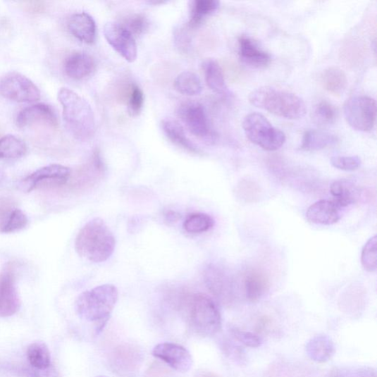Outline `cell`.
<instances>
[{
	"label": "cell",
	"mask_w": 377,
	"mask_h": 377,
	"mask_svg": "<svg viewBox=\"0 0 377 377\" xmlns=\"http://www.w3.org/2000/svg\"><path fill=\"white\" fill-rule=\"evenodd\" d=\"M75 247L80 257L94 264H101L116 250V240L102 219L94 218L80 229Z\"/></svg>",
	"instance_id": "1"
},
{
	"label": "cell",
	"mask_w": 377,
	"mask_h": 377,
	"mask_svg": "<svg viewBox=\"0 0 377 377\" xmlns=\"http://www.w3.org/2000/svg\"><path fill=\"white\" fill-rule=\"evenodd\" d=\"M58 97L66 126L70 134L80 141L90 140L95 132L94 114L90 104L68 88H61Z\"/></svg>",
	"instance_id": "2"
},
{
	"label": "cell",
	"mask_w": 377,
	"mask_h": 377,
	"mask_svg": "<svg viewBox=\"0 0 377 377\" xmlns=\"http://www.w3.org/2000/svg\"><path fill=\"white\" fill-rule=\"evenodd\" d=\"M249 102L257 108L289 120L304 117L307 107L300 97L272 87H261L250 93Z\"/></svg>",
	"instance_id": "3"
},
{
	"label": "cell",
	"mask_w": 377,
	"mask_h": 377,
	"mask_svg": "<svg viewBox=\"0 0 377 377\" xmlns=\"http://www.w3.org/2000/svg\"><path fill=\"white\" fill-rule=\"evenodd\" d=\"M119 297L118 288L112 285L97 286L81 293L75 302L78 316L87 321L95 322L98 330L103 329Z\"/></svg>",
	"instance_id": "4"
},
{
	"label": "cell",
	"mask_w": 377,
	"mask_h": 377,
	"mask_svg": "<svg viewBox=\"0 0 377 377\" xmlns=\"http://www.w3.org/2000/svg\"><path fill=\"white\" fill-rule=\"evenodd\" d=\"M180 305L186 310L190 324L197 333L212 336L221 330L222 322L219 309L206 295H184Z\"/></svg>",
	"instance_id": "5"
},
{
	"label": "cell",
	"mask_w": 377,
	"mask_h": 377,
	"mask_svg": "<svg viewBox=\"0 0 377 377\" xmlns=\"http://www.w3.org/2000/svg\"><path fill=\"white\" fill-rule=\"evenodd\" d=\"M242 128L252 143L268 152L280 149L286 141L285 133L259 113L248 114L243 120Z\"/></svg>",
	"instance_id": "6"
},
{
	"label": "cell",
	"mask_w": 377,
	"mask_h": 377,
	"mask_svg": "<svg viewBox=\"0 0 377 377\" xmlns=\"http://www.w3.org/2000/svg\"><path fill=\"white\" fill-rule=\"evenodd\" d=\"M0 94L18 103L36 102L41 98V92L34 82L16 72L8 73L0 79Z\"/></svg>",
	"instance_id": "7"
},
{
	"label": "cell",
	"mask_w": 377,
	"mask_h": 377,
	"mask_svg": "<svg viewBox=\"0 0 377 377\" xmlns=\"http://www.w3.org/2000/svg\"><path fill=\"white\" fill-rule=\"evenodd\" d=\"M344 117L348 124L359 131L373 129L376 117V104L368 96H355L347 100L343 107Z\"/></svg>",
	"instance_id": "8"
},
{
	"label": "cell",
	"mask_w": 377,
	"mask_h": 377,
	"mask_svg": "<svg viewBox=\"0 0 377 377\" xmlns=\"http://www.w3.org/2000/svg\"><path fill=\"white\" fill-rule=\"evenodd\" d=\"M71 176V170L61 165H50L43 167L31 173L19 184L20 189L24 192L43 187H59L67 184Z\"/></svg>",
	"instance_id": "9"
},
{
	"label": "cell",
	"mask_w": 377,
	"mask_h": 377,
	"mask_svg": "<svg viewBox=\"0 0 377 377\" xmlns=\"http://www.w3.org/2000/svg\"><path fill=\"white\" fill-rule=\"evenodd\" d=\"M104 34L109 45L125 61L133 63L137 60L138 51L135 38L122 24L106 23Z\"/></svg>",
	"instance_id": "10"
},
{
	"label": "cell",
	"mask_w": 377,
	"mask_h": 377,
	"mask_svg": "<svg viewBox=\"0 0 377 377\" xmlns=\"http://www.w3.org/2000/svg\"><path fill=\"white\" fill-rule=\"evenodd\" d=\"M178 116L194 136L209 140L212 132L204 106L198 103H186L179 107Z\"/></svg>",
	"instance_id": "11"
},
{
	"label": "cell",
	"mask_w": 377,
	"mask_h": 377,
	"mask_svg": "<svg viewBox=\"0 0 377 377\" xmlns=\"http://www.w3.org/2000/svg\"><path fill=\"white\" fill-rule=\"evenodd\" d=\"M111 366L120 376L136 373L143 361L142 350L133 344L124 343L114 350L111 356Z\"/></svg>",
	"instance_id": "12"
},
{
	"label": "cell",
	"mask_w": 377,
	"mask_h": 377,
	"mask_svg": "<svg viewBox=\"0 0 377 377\" xmlns=\"http://www.w3.org/2000/svg\"><path fill=\"white\" fill-rule=\"evenodd\" d=\"M11 268L8 266L0 273V317L2 318L13 316L21 306L15 274Z\"/></svg>",
	"instance_id": "13"
},
{
	"label": "cell",
	"mask_w": 377,
	"mask_h": 377,
	"mask_svg": "<svg viewBox=\"0 0 377 377\" xmlns=\"http://www.w3.org/2000/svg\"><path fill=\"white\" fill-rule=\"evenodd\" d=\"M153 354L179 372L188 371L192 365L190 352L183 347L172 342L159 344Z\"/></svg>",
	"instance_id": "14"
},
{
	"label": "cell",
	"mask_w": 377,
	"mask_h": 377,
	"mask_svg": "<svg viewBox=\"0 0 377 377\" xmlns=\"http://www.w3.org/2000/svg\"><path fill=\"white\" fill-rule=\"evenodd\" d=\"M40 123L58 127V118L51 106L43 104L28 106L19 113L16 120V125L20 128Z\"/></svg>",
	"instance_id": "15"
},
{
	"label": "cell",
	"mask_w": 377,
	"mask_h": 377,
	"mask_svg": "<svg viewBox=\"0 0 377 377\" xmlns=\"http://www.w3.org/2000/svg\"><path fill=\"white\" fill-rule=\"evenodd\" d=\"M207 288L217 299L224 304L231 303L233 299L230 280L220 268L209 267L205 272Z\"/></svg>",
	"instance_id": "16"
},
{
	"label": "cell",
	"mask_w": 377,
	"mask_h": 377,
	"mask_svg": "<svg viewBox=\"0 0 377 377\" xmlns=\"http://www.w3.org/2000/svg\"><path fill=\"white\" fill-rule=\"evenodd\" d=\"M238 43L240 58L244 63L254 68H264L270 63V55L250 37L241 36Z\"/></svg>",
	"instance_id": "17"
},
{
	"label": "cell",
	"mask_w": 377,
	"mask_h": 377,
	"mask_svg": "<svg viewBox=\"0 0 377 377\" xmlns=\"http://www.w3.org/2000/svg\"><path fill=\"white\" fill-rule=\"evenodd\" d=\"M70 34L79 41L92 44L96 39V23L92 16L82 12L73 15L68 22Z\"/></svg>",
	"instance_id": "18"
},
{
	"label": "cell",
	"mask_w": 377,
	"mask_h": 377,
	"mask_svg": "<svg viewBox=\"0 0 377 377\" xmlns=\"http://www.w3.org/2000/svg\"><path fill=\"white\" fill-rule=\"evenodd\" d=\"M306 218L313 223L334 225L340 219V208L333 202L321 200L309 207Z\"/></svg>",
	"instance_id": "19"
},
{
	"label": "cell",
	"mask_w": 377,
	"mask_h": 377,
	"mask_svg": "<svg viewBox=\"0 0 377 377\" xmlns=\"http://www.w3.org/2000/svg\"><path fill=\"white\" fill-rule=\"evenodd\" d=\"M95 70V61L85 53H74L66 59V75L74 80H81L89 76Z\"/></svg>",
	"instance_id": "20"
},
{
	"label": "cell",
	"mask_w": 377,
	"mask_h": 377,
	"mask_svg": "<svg viewBox=\"0 0 377 377\" xmlns=\"http://www.w3.org/2000/svg\"><path fill=\"white\" fill-rule=\"evenodd\" d=\"M163 134L174 144L191 154H199L200 150L187 137L182 125L168 118L161 121Z\"/></svg>",
	"instance_id": "21"
},
{
	"label": "cell",
	"mask_w": 377,
	"mask_h": 377,
	"mask_svg": "<svg viewBox=\"0 0 377 377\" xmlns=\"http://www.w3.org/2000/svg\"><path fill=\"white\" fill-rule=\"evenodd\" d=\"M308 357L317 363H325L335 353L333 342L325 335H317L308 341L306 345Z\"/></svg>",
	"instance_id": "22"
},
{
	"label": "cell",
	"mask_w": 377,
	"mask_h": 377,
	"mask_svg": "<svg viewBox=\"0 0 377 377\" xmlns=\"http://www.w3.org/2000/svg\"><path fill=\"white\" fill-rule=\"evenodd\" d=\"M268 277L259 271H251L247 273L244 280V288L247 299L255 302L264 296L269 289Z\"/></svg>",
	"instance_id": "23"
},
{
	"label": "cell",
	"mask_w": 377,
	"mask_h": 377,
	"mask_svg": "<svg viewBox=\"0 0 377 377\" xmlns=\"http://www.w3.org/2000/svg\"><path fill=\"white\" fill-rule=\"evenodd\" d=\"M338 137L329 132L319 130H309L304 133L301 149L306 152H317L338 142Z\"/></svg>",
	"instance_id": "24"
},
{
	"label": "cell",
	"mask_w": 377,
	"mask_h": 377,
	"mask_svg": "<svg viewBox=\"0 0 377 377\" xmlns=\"http://www.w3.org/2000/svg\"><path fill=\"white\" fill-rule=\"evenodd\" d=\"M330 192L334 198L333 202L339 208L354 204L359 195L357 187L345 179L334 182L330 187Z\"/></svg>",
	"instance_id": "25"
},
{
	"label": "cell",
	"mask_w": 377,
	"mask_h": 377,
	"mask_svg": "<svg viewBox=\"0 0 377 377\" xmlns=\"http://www.w3.org/2000/svg\"><path fill=\"white\" fill-rule=\"evenodd\" d=\"M202 67L209 88L217 94L225 93L227 86L219 63L215 59L208 58L204 61Z\"/></svg>",
	"instance_id": "26"
},
{
	"label": "cell",
	"mask_w": 377,
	"mask_h": 377,
	"mask_svg": "<svg viewBox=\"0 0 377 377\" xmlns=\"http://www.w3.org/2000/svg\"><path fill=\"white\" fill-rule=\"evenodd\" d=\"M190 26H199L207 16L215 13L220 7L217 0H194L190 2Z\"/></svg>",
	"instance_id": "27"
},
{
	"label": "cell",
	"mask_w": 377,
	"mask_h": 377,
	"mask_svg": "<svg viewBox=\"0 0 377 377\" xmlns=\"http://www.w3.org/2000/svg\"><path fill=\"white\" fill-rule=\"evenodd\" d=\"M323 88L334 94H340L346 90L348 85L345 73L338 68L326 69L321 75Z\"/></svg>",
	"instance_id": "28"
},
{
	"label": "cell",
	"mask_w": 377,
	"mask_h": 377,
	"mask_svg": "<svg viewBox=\"0 0 377 377\" xmlns=\"http://www.w3.org/2000/svg\"><path fill=\"white\" fill-rule=\"evenodd\" d=\"M27 355L30 365L38 370H46L51 366V352L44 342L31 343Z\"/></svg>",
	"instance_id": "29"
},
{
	"label": "cell",
	"mask_w": 377,
	"mask_h": 377,
	"mask_svg": "<svg viewBox=\"0 0 377 377\" xmlns=\"http://www.w3.org/2000/svg\"><path fill=\"white\" fill-rule=\"evenodd\" d=\"M27 152L26 144L21 139L7 135L0 139V159H16L24 156Z\"/></svg>",
	"instance_id": "30"
},
{
	"label": "cell",
	"mask_w": 377,
	"mask_h": 377,
	"mask_svg": "<svg viewBox=\"0 0 377 377\" xmlns=\"http://www.w3.org/2000/svg\"><path fill=\"white\" fill-rule=\"evenodd\" d=\"M174 86L179 92L187 96L199 95L203 91L202 80L192 72H183L175 80Z\"/></svg>",
	"instance_id": "31"
},
{
	"label": "cell",
	"mask_w": 377,
	"mask_h": 377,
	"mask_svg": "<svg viewBox=\"0 0 377 377\" xmlns=\"http://www.w3.org/2000/svg\"><path fill=\"white\" fill-rule=\"evenodd\" d=\"M215 221L205 213H192L185 219L183 226L190 234H201L210 230L214 226Z\"/></svg>",
	"instance_id": "32"
},
{
	"label": "cell",
	"mask_w": 377,
	"mask_h": 377,
	"mask_svg": "<svg viewBox=\"0 0 377 377\" xmlns=\"http://www.w3.org/2000/svg\"><path fill=\"white\" fill-rule=\"evenodd\" d=\"M27 223L28 219L25 213L21 209H15L9 213L0 232L4 234L18 233L23 230Z\"/></svg>",
	"instance_id": "33"
},
{
	"label": "cell",
	"mask_w": 377,
	"mask_h": 377,
	"mask_svg": "<svg viewBox=\"0 0 377 377\" xmlns=\"http://www.w3.org/2000/svg\"><path fill=\"white\" fill-rule=\"evenodd\" d=\"M336 114V109L333 105L326 101H322L316 106L313 118L317 124L327 125L335 122Z\"/></svg>",
	"instance_id": "34"
},
{
	"label": "cell",
	"mask_w": 377,
	"mask_h": 377,
	"mask_svg": "<svg viewBox=\"0 0 377 377\" xmlns=\"http://www.w3.org/2000/svg\"><path fill=\"white\" fill-rule=\"evenodd\" d=\"M328 377H377L375 369L368 366H342L333 369Z\"/></svg>",
	"instance_id": "35"
},
{
	"label": "cell",
	"mask_w": 377,
	"mask_h": 377,
	"mask_svg": "<svg viewBox=\"0 0 377 377\" xmlns=\"http://www.w3.org/2000/svg\"><path fill=\"white\" fill-rule=\"evenodd\" d=\"M361 264L364 268L370 273L377 268V237L370 238L365 244L361 254Z\"/></svg>",
	"instance_id": "36"
},
{
	"label": "cell",
	"mask_w": 377,
	"mask_h": 377,
	"mask_svg": "<svg viewBox=\"0 0 377 377\" xmlns=\"http://www.w3.org/2000/svg\"><path fill=\"white\" fill-rule=\"evenodd\" d=\"M134 37H139L144 34V32L149 27V23L141 14H134L128 16L122 24Z\"/></svg>",
	"instance_id": "37"
},
{
	"label": "cell",
	"mask_w": 377,
	"mask_h": 377,
	"mask_svg": "<svg viewBox=\"0 0 377 377\" xmlns=\"http://www.w3.org/2000/svg\"><path fill=\"white\" fill-rule=\"evenodd\" d=\"M144 97L142 90L138 86L131 88L128 99V111L131 116H137L142 110Z\"/></svg>",
	"instance_id": "38"
},
{
	"label": "cell",
	"mask_w": 377,
	"mask_h": 377,
	"mask_svg": "<svg viewBox=\"0 0 377 377\" xmlns=\"http://www.w3.org/2000/svg\"><path fill=\"white\" fill-rule=\"evenodd\" d=\"M330 161L334 168L344 171H354L361 166L358 156H333Z\"/></svg>",
	"instance_id": "39"
},
{
	"label": "cell",
	"mask_w": 377,
	"mask_h": 377,
	"mask_svg": "<svg viewBox=\"0 0 377 377\" xmlns=\"http://www.w3.org/2000/svg\"><path fill=\"white\" fill-rule=\"evenodd\" d=\"M231 334L245 347L257 348L261 346V338L254 333L239 330L237 328H233L231 330Z\"/></svg>",
	"instance_id": "40"
},
{
	"label": "cell",
	"mask_w": 377,
	"mask_h": 377,
	"mask_svg": "<svg viewBox=\"0 0 377 377\" xmlns=\"http://www.w3.org/2000/svg\"><path fill=\"white\" fill-rule=\"evenodd\" d=\"M223 349L225 353L233 359L240 360V361L243 359V352L231 341L224 340Z\"/></svg>",
	"instance_id": "41"
},
{
	"label": "cell",
	"mask_w": 377,
	"mask_h": 377,
	"mask_svg": "<svg viewBox=\"0 0 377 377\" xmlns=\"http://www.w3.org/2000/svg\"><path fill=\"white\" fill-rule=\"evenodd\" d=\"M170 371L165 366L156 362L147 369L145 377H168Z\"/></svg>",
	"instance_id": "42"
},
{
	"label": "cell",
	"mask_w": 377,
	"mask_h": 377,
	"mask_svg": "<svg viewBox=\"0 0 377 377\" xmlns=\"http://www.w3.org/2000/svg\"><path fill=\"white\" fill-rule=\"evenodd\" d=\"M25 9L30 13H42L45 9L43 2H25L24 3Z\"/></svg>",
	"instance_id": "43"
},
{
	"label": "cell",
	"mask_w": 377,
	"mask_h": 377,
	"mask_svg": "<svg viewBox=\"0 0 377 377\" xmlns=\"http://www.w3.org/2000/svg\"><path fill=\"white\" fill-rule=\"evenodd\" d=\"M195 377H221V376L212 372L203 371L197 374Z\"/></svg>",
	"instance_id": "44"
},
{
	"label": "cell",
	"mask_w": 377,
	"mask_h": 377,
	"mask_svg": "<svg viewBox=\"0 0 377 377\" xmlns=\"http://www.w3.org/2000/svg\"><path fill=\"white\" fill-rule=\"evenodd\" d=\"M47 370L46 377H58L56 370L52 366L49 367Z\"/></svg>",
	"instance_id": "45"
},
{
	"label": "cell",
	"mask_w": 377,
	"mask_h": 377,
	"mask_svg": "<svg viewBox=\"0 0 377 377\" xmlns=\"http://www.w3.org/2000/svg\"><path fill=\"white\" fill-rule=\"evenodd\" d=\"M168 217L169 218V219H171L173 221H177L179 218L178 215L176 214V213L173 211H171V213H169V214H168Z\"/></svg>",
	"instance_id": "46"
},
{
	"label": "cell",
	"mask_w": 377,
	"mask_h": 377,
	"mask_svg": "<svg viewBox=\"0 0 377 377\" xmlns=\"http://www.w3.org/2000/svg\"><path fill=\"white\" fill-rule=\"evenodd\" d=\"M4 179L5 174L1 170H0V185H2V183L4 182Z\"/></svg>",
	"instance_id": "47"
},
{
	"label": "cell",
	"mask_w": 377,
	"mask_h": 377,
	"mask_svg": "<svg viewBox=\"0 0 377 377\" xmlns=\"http://www.w3.org/2000/svg\"><path fill=\"white\" fill-rule=\"evenodd\" d=\"M97 377H106V376H97Z\"/></svg>",
	"instance_id": "48"
}]
</instances>
